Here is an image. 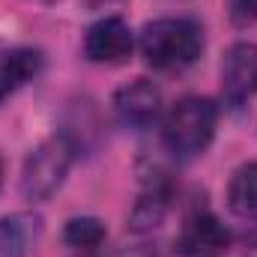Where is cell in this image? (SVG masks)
<instances>
[{"instance_id":"obj_1","label":"cell","mask_w":257,"mask_h":257,"mask_svg":"<svg viewBox=\"0 0 257 257\" xmlns=\"http://www.w3.org/2000/svg\"><path fill=\"white\" fill-rule=\"evenodd\" d=\"M138 48L153 69H186L203 51V30L192 18H159L141 30Z\"/></svg>"},{"instance_id":"obj_2","label":"cell","mask_w":257,"mask_h":257,"mask_svg":"<svg viewBox=\"0 0 257 257\" xmlns=\"http://www.w3.org/2000/svg\"><path fill=\"white\" fill-rule=\"evenodd\" d=\"M215 123H218V108L209 99L186 96L165 114L162 144L177 159H194L212 144Z\"/></svg>"},{"instance_id":"obj_3","label":"cell","mask_w":257,"mask_h":257,"mask_svg":"<svg viewBox=\"0 0 257 257\" xmlns=\"http://www.w3.org/2000/svg\"><path fill=\"white\" fill-rule=\"evenodd\" d=\"M75 159V144L69 135H51L30 150L21 168V194L27 200H48L63 186Z\"/></svg>"},{"instance_id":"obj_4","label":"cell","mask_w":257,"mask_h":257,"mask_svg":"<svg viewBox=\"0 0 257 257\" xmlns=\"http://www.w3.org/2000/svg\"><path fill=\"white\" fill-rule=\"evenodd\" d=\"M221 93L230 108L245 105L257 93V45L236 42L221 63Z\"/></svg>"},{"instance_id":"obj_5","label":"cell","mask_w":257,"mask_h":257,"mask_svg":"<svg viewBox=\"0 0 257 257\" xmlns=\"http://www.w3.org/2000/svg\"><path fill=\"white\" fill-rule=\"evenodd\" d=\"M177 248L183 257H221L230 248V230L221 224L218 215L200 209L183 224Z\"/></svg>"},{"instance_id":"obj_6","label":"cell","mask_w":257,"mask_h":257,"mask_svg":"<svg viewBox=\"0 0 257 257\" xmlns=\"http://www.w3.org/2000/svg\"><path fill=\"white\" fill-rule=\"evenodd\" d=\"M132 48H135V36L128 24L117 15L96 21L84 36V54L93 63H126L132 57Z\"/></svg>"},{"instance_id":"obj_7","label":"cell","mask_w":257,"mask_h":257,"mask_svg":"<svg viewBox=\"0 0 257 257\" xmlns=\"http://www.w3.org/2000/svg\"><path fill=\"white\" fill-rule=\"evenodd\" d=\"M114 111H117L120 123L135 128H147L162 114V90L147 78H135V81H128L117 90Z\"/></svg>"},{"instance_id":"obj_8","label":"cell","mask_w":257,"mask_h":257,"mask_svg":"<svg viewBox=\"0 0 257 257\" xmlns=\"http://www.w3.org/2000/svg\"><path fill=\"white\" fill-rule=\"evenodd\" d=\"M42 72V54L36 48H9L0 51V102L15 90L30 84Z\"/></svg>"},{"instance_id":"obj_9","label":"cell","mask_w":257,"mask_h":257,"mask_svg":"<svg viewBox=\"0 0 257 257\" xmlns=\"http://www.w3.org/2000/svg\"><path fill=\"white\" fill-rule=\"evenodd\" d=\"M227 206L233 215L257 221V162H248L233 171L227 186Z\"/></svg>"},{"instance_id":"obj_10","label":"cell","mask_w":257,"mask_h":257,"mask_svg":"<svg viewBox=\"0 0 257 257\" xmlns=\"http://www.w3.org/2000/svg\"><path fill=\"white\" fill-rule=\"evenodd\" d=\"M66 245L72 248H81V251H96L102 248L105 242V224L93 215H78V218H69L63 230Z\"/></svg>"},{"instance_id":"obj_11","label":"cell","mask_w":257,"mask_h":257,"mask_svg":"<svg viewBox=\"0 0 257 257\" xmlns=\"http://www.w3.org/2000/svg\"><path fill=\"white\" fill-rule=\"evenodd\" d=\"M27 230L18 218H0V257H24Z\"/></svg>"},{"instance_id":"obj_12","label":"cell","mask_w":257,"mask_h":257,"mask_svg":"<svg viewBox=\"0 0 257 257\" xmlns=\"http://www.w3.org/2000/svg\"><path fill=\"white\" fill-rule=\"evenodd\" d=\"M230 18L239 27L254 24L257 21V0H230Z\"/></svg>"},{"instance_id":"obj_13","label":"cell","mask_w":257,"mask_h":257,"mask_svg":"<svg viewBox=\"0 0 257 257\" xmlns=\"http://www.w3.org/2000/svg\"><path fill=\"white\" fill-rule=\"evenodd\" d=\"M0 189H3V159H0Z\"/></svg>"}]
</instances>
